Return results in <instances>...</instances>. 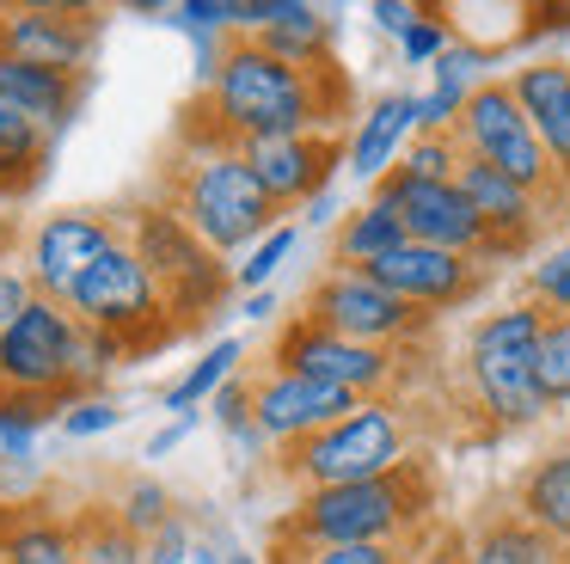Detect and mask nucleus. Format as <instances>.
Listing matches in <instances>:
<instances>
[{
    "instance_id": "obj_34",
    "label": "nucleus",
    "mask_w": 570,
    "mask_h": 564,
    "mask_svg": "<svg viewBox=\"0 0 570 564\" xmlns=\"http://www.w3.org/2000/svg\"><path fill=\"white\" fill-rule=\"evenodd\" d=\"M540 392L546 405H570V319H546L540 331Z\"/></svg>"
},
{
    "instance_id": "obj_32",
    "label": "nucleus",
    "mask_w": 570,
    "mask_h": 564,
    "mask_svg": "<svg viewBox=\"0 0 570 564\" xmlns=\"http://www.w3.org/2000/svg\"><path fill=\"white\" fill-rule=\"evenodd\" d=\"M528 301L540 307L546 319H570V240L552 245V252L528 270Z\"/></svg>"
},
{
    "instance_id": "obj_4",
    "label": "nucleus",
    "mask_w": 570,
    "mask_h": 564,
    "mask_svg": "<svg viewBox=\"0 0 570 564\" xmlns=\"http://www.w3.org/2000/svg\"><path fill=\"white\" fill-rule=\"evenodd\" d=\"M540 331H546V313L533 301H515L484 313L466 338L472 399L484 405V417L497 429H528L552 411L540 392Z\"/></svg>"
},
{
    "instance_id": "obj_43",
    "label": "nucleus",
    "mask_w": 570,
    "mask_h": 564,
    "mask_svg": "<svg viewBox=\"0 0 570 564\" xmlns=\"http://www.w3.org/2000/svg\"><path fill=\"white\" fill-rule=\"evenodd\" d=\"M190 552H197V539H190L185 515H173L166 527L148 534V564H190Z\"/></svg>"
},
{
    "instance_id": "obj_37",
    "label": "nucleus",
    "mask_w": 570,
    "mask_h": 564,
    "mask_svg": "<svg viewBox=\"0 0 570 564\" xmlns=\"http://www.w3.org/2000/svg\"><path fill=\"white\" fill-rule=\"evenodd\" d=\"M117 515H124V522L136 527L141 539H148L154 527H166V522H173V497H166V485H160V478H129V485H124V497H117Z\"/></svg>"
},
{
    "instance_id": "obj_10",
    "label": "nucleus",
    "mask_w": 570,
    "mask_h": 564,
    "mask_svg": "<svg viewBox=\"0 0 570 564\" xmlns=\"http://www.w3.org/2000/svg\"><path fill=\"white\" fill-rule=\"evenodd\" d=\"M80 319L68 301H31L13 325L0 331V392H38L68 411V356H75Z\"/></svg>"
},
{
    "instance_id": "obj_17",
    "label": "nucleus",
    "mask_w": 570,
    "mask_h": 564,
    "mask_svg": "<svg viewBox=\"0 0 570 564\" xmlns=\"http://www.w3.org/2000/svg\"><path fill=\"white\" fill-rule=\"evenodd\" d=\"M99 25L75 7H0V56L38 61L56 74H87Z\"/></svg>"
},
{
    "instance_id": "obj_13",
    "label": "nucleus",
    "mask_w": 570,
    "mask_h": 564,
    "mask_svg": "<svg viewBox=\"0 0 570 564\" xmlns=\"http://www.w3.org/2000/svg\"><path fill=\"white\" fill-rule=\"evenodd\" d=\"M362 405L368 399L332 387V380L288 375V368H264V375L252 380V417H258V429H264L271 448H295V441L344 424L350 411H362Z\"/></svg>"
},
{
    "instance_id": "obj_27",
    "label": "nucleus",
    "mask_w": 570,
    "mask_h": 564,
    "mask_svg": "<svg viewBox=\"0 0 570 564\" xmlns=\"http://www.w3.org/2000/svg\"><path fill=\"white\" fill-rule=\"evenodd\" d=\"M0 564H80V527L62 515H19L0 539Z\"/></svg>"
},
{
    "instance_id": "obj_2",
    "label": "nucleus",
    "mask_w": 570,
    "mask_h": 564,
    "mask_svg": "<svg viewBox=\"0 0 570 564\" xmlns=\"http://www.w3.org/2000/svg\"><path fill=\"white\" fill-rule=\"evenodd\" d=\"M430 509H435V478L423 460H411L393 478L301 490L295 509L271 527V546H276V564L320 546H399V539H417Z\"/></svg>"
},
{
    "instance_id": "obj_12",
    "label": "nucleus",
    "mask_w": 570,
    "mask_h": 564,
    "mask_svg": "<svg viewBox=\"0 0 570 564\" xmlns=\"http://www.w3.org/2000/svg\"><path fill=\"white\" fill-rule=\"evenodd\" d=\"M374 203H386L399 221H405V240L491 264V233H484L479 208L460 196V184H423V178L393 172V178L374 184Z\"/></svg>"
},
{
    "instance_id": "obj_41",
    "label": "nucleus",
    "mask_w": 570,
    "mask_h": 564,
    "mask_svg": "<svg viewBox=\"0 0 570 564\" xmlns=\"http://www.w3.org/2000/svg\"><path fill=\"white\" fill-rule=\"evenodd\" d=\"M178 25H185L190 37L239 31V0H185V7H178Z\"/></svg>"
},
{
    "instance_id": "obj_39",
    "label": "nucleus",
    "mask_w": 570,
    "mask_h": 564,
    "mask_svg": "<svg viewBox=\"0 0 570 564\" xmlns=\"http://www.w3.org/2000/svg\"><path fill=\"white\" fill-rule=\"evenodd\" d=\"M448 49H454V31H448V19H435V12H423V19L411 25L405 37H399V56H405V68H435Z\"/></svg>"
},
{
    "instance_id": "obj_22",
    "label": "nucleus",
    "mask_w": 570,
    "mask_h": 564,
    "mask_svg": "<svg viewBox=\"0 0 570 564\" xmlns=\"http://www.w3.org/2000/svg\"><path fill=\"white\" fill-rule=\"evenodd\" d=\"M515 515L570 552V441L552 454H540V460L515 478Z\"/></svg>"
},
{
    "instance_id": "obj_36",
    "label": "nucleus",
    "mask_w": 570,
    "mask_h": 564,
    "mask_svg": "<svg viewBox=\"0 0 570 564\" xmlns=\"http://www.w3.org/2000/svg\"><path fill=\"white\" fill-rule=\"evenodd\" d=\"M209 411H215V424H222L239 448H252V454L271 448V441H264V429H258V417H252V380H227V387L209 399Z\"/></svg>"
},
{
    "instance_id": "obj_16",
    "label": "nucleus",
    "mask_w": 570,
    "mask_h": 564,
    "mask_svg": "<svg viewBox=\"0 0 570 564\" xmlns=\"http://www.w3.org/2000/svg\"><path fill=\"white\" fill-rule=\"evenodd\" d=\"M344 154L350 147H337V135H271V142L239 147V159L276 208H307L320 191H332V172Z\"/></svg>"
},
{
    "instance_id": "obj_1",
    "label": "nucleus",
    "mask_w": 570,
    "mask_h": 564,
    "mask_svg": "<svg viewBox=\"0 0 570 564\" xmlns=\"http://www.w3.org/2000/svg\"><path fill=\"white\" fill-rule=\"evenodd\" d=\"M337 98H350V86H337V68H288L252 37H234L215 80L203 86L197 123L227 147L271 142V135H325Z\"/></svg>"
},
{
    "instance_id": "obj_5",
    "label": "nucleus",
    "mask_w": 570,
    "mask_h": 564,
    "mask_svg": "<svg viewBox=\"0 0 570 564\" xmlns=\"http://www.w3.org/2000/svg\"><path fill=\"white\" fill-rule=\"evenodd\" d=\"M399 466H411V429L399 417V405H386V399H368L344 424L283 448V473L301 478V490L368 485V478H393Z\"/></svg>"
},
{
    "instance_id": "obj_24",
    "label": "nucleus",
    "mask_w": 570,
    "mask_h": 564,
    "mask_svg": "<svg viewBox=\"0 0 570 564\" xmlns=\"http://www.w3.org/2000/svg\"><path fill=\"white\" fill-rule=\"evenodd\" d=\"M43 159H50V129L0 98V196L19 203L43 178Z\"/></svg>"
},
{
    "instance_id": "obj_11",
    "label": "nucleus",
    "mask_w": 570,
    "mask_h": 564,
    "mask_svg": "<svg viewBox=\"0 0 570 564\" xmlns=\"http://www.w3.org/2000/svg\"><path fill=\"white\" fill-rule=\"evenodd\" d=\"M271 368H288V375H307V380H332V387L356 392V399H381L399 380L393 350L350 343V338H337V331L313 325V319L283 325V338H276V350H271Z\"/></svg>"
},
{
    "instance_id": "obj_23",
    "label": "nucleus",
    "mask_w": 570,
    "mask_h": 564,
    "mask_svg": "<svg viewBox=\"0 0 570 564\" xmlns=\"http://www.w3.org/2000/svg\"><path fill=\"white\" fill-rule=\"evenodd\" d=\"M466 564H570V552L558 539H546L533 522H521L515 509L484 515L466 539Z\"/></svg>"
},
{
    "instance_id": "obj_20",
    "label": "nucleus",
    "mask_w": 570,
    "mask_h": 564,
    "mask_svg": "<svg viewBox=\"0 0 570 564\" xmlns=\"http://www.w3.org/2000/svg\"><path fill=\"white\" fill-rule=\"evenodd\" d=\"M411 142H417V93H381L356 117V135H350L344 166L356 172L362 184H381V178L399 172V159H405Z\"/></svg>"
},
{
    "instance_id": "obj_44",
    "label": "nucleus",
    "mask_w": 570,
    "mask_h": 564,
    "mask_svg": "<svg viewBox=\"0 0 570 564\" xmlns=\"http://www.w3.org/2000/svg\"><path fill=\"white\" fill-rule=\"evenodd\" d=\"M417 19H423V7H405V0H374V25H381L386 37H405Z\"/></svg>"
},
{
    "instance_id": "obj_30",
    "label": "nucleus",
    "mask_w": 570,
    "mask_h": 564,
    "mask_svg": "<svg viewBox=\"0 0 570 564\" xmlns=\"http://www.w3.org/2000/svg\"><path fill=\"white\" fill-rule=\"evenodd\" d=\"M62 417L56 399H38V392H0V454L26 466L31 448H38V429Z\"/></svg>"
},
{
    "instance_id": "obj_48",
    "label": "nucleus",
    "mask_w": 570,
    "mask_h": 564,
    "mask_svg": "<svg viewBox=\"0 0 570 564\" xmlns=\"http://www.w3.org/2000/svg\"><path fill=\"white\" fill-rule=\"evenodd\" d=\"M276 313V294L264 289V294H246V319H271Z\"/></svg>"
},
{
    "instance_id": "obj_18",
    "label": "nucleus",
    "mask_w": 570,
    "mask_h": 564,
    "mask_svg": "<svg viewBox=\"0 0 570 564\" xmlns=\"http://www.w3.org/2000/svg\"><path fill=\"white\" fill-rule=\"evenodd\" d=\"M454 184H460V196H466L472 208H479V221H484V233H491V264L497 257H521L533 245V233H540V196L533 191H521L515 178H503L497 166H484V159H460V172H454Z\"/></svg>"
},
{
    "instance_id": "obj_40",
    "label": "nucleus",
    "mask_w": 570,
    "mask_h": 564,
    "mask_svg": "<svg viewBox=\"0 0 570 564\" xmlns=\"http://www.w3.org/2000/svg\"><path fill=\"white\" fill-rule=\"evenodd\" d=\"M117 424H124V405H117V399H105V392H92V399H75V405L62 411V429H68L75 441L105 436V429H117Z\"/></svg>"
},
{
    "instance_id": "obj_6",
    "label": "nucleus",
    "mask_w": 570,
    "mask_h": 564,
    "mask_svg": "<svg viewBox=\"0 0 570 564\" xmlns=\"http://www.w3.org/2000/svg\"><path fill=\"white\" fill-rule=\"evenodd\" d=\"M129 245H136L141 264H148L154 282H160L166 313H178V319H209L215 307L227 301V289H234V270L222 264V252H209L173 203L136 208Z\"/></svg>"
},
{
    "instance_id": "obj_33",
    "label": "nucleus",
    "mask_w": 570,
    "mask_h": 564,
    "mask_svg": "<svg viewBox=\"0 0 570 564\" xmlns=\"http://www.w3.org/2000/svg\"><path fill=\"white\" fill-rule=\"evenodd\" d=\"M295 245H301V233L288 227V221H283L276 233H264V240L246 252V264H234V289H246V294H264V289H271V276L288 264V252H295Z\"/></svg>"
},
{
    "instance_id": "obj_35",
    "label": "nucleus",
    "mask_w": 570,
    "mask_h": 564,
    "mask_svg": "<svg viewBox=\"0 0 570 564\" xmlns=\"http://www.w3.org/2000/svg\"><path fill=\"white\" fill-rule=\"evenodd\" d=\"M460 142L454 135H417V142L405 147V159H399V172L405 178H423V184H454V172H460Z\"/></svg>"
},
{
    "instance_id": "obj_19",
    "label": "nucleus",
    "mask_w": 570,
    "mask_h": 564,
    "mask_svg": "<svg viewBox=\"0 0 570 564\" xmlns=\"http://www.w3.org/2000/svg\"><path fill=\"white\" fill-rule=\"evenodd\" d=\"M509 93L528 110L533 135H540L546 159L570 196V61H528V68L509 74Z\"/></svg>"
},
{
    "instance_id": "obj_46",
    "label": "nucleus",
    "mask_w": 570,
    "mask_h": 564,
    "mask_svg": "<svg viewBox=\"0 0 570 564\" xmlns=\"http://www.w3.org/2000/svg\"><path fill=\"white\" fill-rule=\"evenodd\" d=\"M19 203H7V196H0V257L13 252V240H19V215H13Z\"/></svg>"
},
{
    "instance_id": "obj_9",
    "label": "nucleus",
    "mask_w": 570,
    "mask_h": 564,
    "mask_svg": "<svg viewBox=\"0 0 570 564\" xmlns=\"http://www.w3.org/2000/svg\"><path fill=\"white\" fill-rule=\"evenodd\" d=\"M301 319H313V325L337 331L350 343H374V350H399V343H417L430 331V313L405 307L368 270H325L307 289V313Z\"/></svg>"
},
{
    "instance_id": "obj_29",
    "label": "nucleus",
    "mask_w": 570,
    "mask_h": 564,
    "mask_svg": "<svg viewBox=\"0 0 570 564\" xmlns=\"http://www.w3.org/2000/svg\"><path fill=\"white\" fill-rule=\"evenodd\" d=\"M124 356H129L124 338L80 325V331H75V356H68V405H75V399H92V392H99L105 380L124 368Z\"/></svg>"
},
{
    "instance_id": "obj_7",
    "label": "nucleus",
    "mask_w": 570,
    "mask_h": 564,
    "mask_svg": "<svg viewBox=\"0 0 570 564\" xmlns=\"http://www.w3.org/2000/svg\"><path fill=\"white\" fill-rule=\"evenodd\" d=\"M454 142H460V154L497 166L503 178H515L521 191L540 196V203H570L564 184H558V172H552V159H546V147H540V135H533L528 110L515 105V93H509V80H484L479 93L466 98Z\"/></svg>"
},
{
    "instance_id": "obj_15",
    "label": "nucleus",
    "mask_w": 570,
    "mask_h": 564,
    "mask_svg": "<svg viewBox=\"0 0 570 564\" xmlns=\"http://www.w3.org/2000/svg\"><path fill=\"white\" fill-rule=\"evenodd\" d=\"M368 276L381 289H393L405 307L417 313H448V307H466L472 294L484 289V264L479 257H460V252H435V245L405 240L399 252H386L381 264H368Z\"/></svg>"
},
{
    "instance_id": "obj_25",
    "label": "nucleus",
    "mask_w": 570,
    "mask_h": 564,
    "mask_svg": "<svg viewBox=\"0 0 570 564\" xmlns=\"http://www.w3.org/2000/svg\"><path fill=\"white\" fill-rule=\"evenodd\" d=\"M405 245V221L393 215L386 203H362V208H350L344 215V227H337V240H332V270H368V264H381L386 252H399Z\"/></svg>"
},
{
    "instance_id": "obj_21",
    "label": "nucleus",
    "mask_w": 570,
    "mask_h": 564,
    "mask_svg": "<svg viewBox=\"0 0 570 564\" xmlns=\"http://www.w3.org/2000/svg\"><path fill=\"white\" fill-rule=\"evenodd\" d=\"M0 98L19 105L26 117H38L56 135L80 110V98H87V74H56V68H38V61L0 56Z\"/></svg>"
},
{
    "instance_id": "obj_14",
    "label": "nucleus",
    "mask_w": 570,
    "mask_h": 564,
    "mask_svg": "<svg viewBox=\"0 0 570 564\" xmlns=\"http://www.w3.org/2000/svg\"><path fill=\"white\" fill-rule=\"evenodd\" d=\"M111 245H124L111 215H92V208H62V215H43L31 227V245H26V270L38 282L43 301H68L75 282L99 264Z\"/></svg>"
},
{
    "instance_id": "obj_38",
    "label": "nucleus",
    "mask_w": 570,
    "mask_h": 564,
    "mask_svg": "<svg viewBox=\"0 0 570 564\" xmlns=\"http://www.w3.org/2000/svg\"><path fill=\"white\" fill-rule=\"evenodd\" d=\"M283 564H417V539H399V546H320V552H295Z\"/></svg>"
},
{
    "instance_id": "obj_47",
    "label": "nucleus",
    "mask_w": 570,
    "mask_h": 564,
    "mask_svg": "<svg viewBox=\"0 0 570 564\" xmlns=\"http://www.w3.org/2000/svg\"><path fill=\"white\" fill-rule=\"evenodd\" d=\"M332 215H337V191H320V196L307 203V227H325Z\"/></svg>"
},
{
    "instance_id": "obj_8",
    "label": "nucleus",
    "mask_w": 570,
    "mask_h": 564,
    "mask_svg": "<svg viewBox=\"0 0 570 564\" xmlns=\"http://www.w3.org/2000/svg\"><path fill=\"white\" fill-rule=\"evenodd\" d=\"M68 313L80 319V325L92 331H111V338H124L129 350H141V343H160L166 331L160 313H166V294L160 282H154V270L141 264L136 245H111V252L99 257V264L87 270V276L75 282V294H68Z\"/></svg>"
},
{
    "instance_id": "obj_45",
    "label": "nucleus",
    "mask_w": 570,
    "mask_h": 564,
    "mask_svg": "<svg viewBox=\"0 0 570 564\" xmlns=\"http://www.w3.org/2000/svg\"><path fill=\"white\" fill-rule=\"evenodd\" d=\"M190 429H197V411H190V417H178V424H166V429H154V436H148V460H160V454H173L178 441L190 436Z\"/></svg>"
},
{
    "instance_id": "obj_31",
    "label": "nucleus",
    "mask_w": 570,
    "mask_h": 564,
    "mask_svg": "<svg viewBox=\"0 0 570 564\" xmlns=\"http://www.w3.org/2000/svg\"><path fill=\"white\" fill-rule=\"evenodd\" d=\"M80 527V564H148V539L124 515H87Z\"/></svg>"
},
{
    "instance_id": "obj_26",
    "label": "nucleus",
    "mask_w": 570,
    "mask_h": 564,
    "mask_svg": "<svg viewBox=\"0 0 570 564\" xmlns=\"http://www.w3.org/2000/svg\"><path fill=\"white\" fill-rule=\"evenodd\" d=\"M332 37H337V25L325 19L320 7H307V0H295L288 7V19H276L264 37H252L258 49H271L276 61H288V68H307V74H320V68H332Z\"/></svg>"
},
{
    "instance_id": "obj_3",
    "label": "nucleus",
    "mask_w": 570,
    "mask_h": 564,
    "mask_svg": "<svg viewBox=\"0 0 570 564\" xmlns=\"http://www.w3.org/2000/svg\"><path fill=\"white\" fill-rule=\"evenodd\" d=\"M197 135L209 142V154L197 159H178L173 172H166V191H173V208L190 221V233H197L209 252H239V245H258L264 233L283 227V208L264 196V184L252 178V166L239 159V147L215 142L209 129L197 123Z\"/></svg>"
},
{
    "instance_id": "obj_49",
    "label": "nucleus",
    "mask_w": 570,
    "mask_h": 564,
    "mask_svg": "<svg viewBox=\"0 0 570 564\" xmlns=\"http://www.w3.org/2000/svg\"><path fill=\"white\" fill-rule=\"evenodd\" d=\"M227 564H258V558H252V552H239V558H227Z\"/></svg>"
},
{
    "instance_id": "obj_28",
    "label": "nucleus",
    "mask_w": 570,
    "mask_h": 564,
    "mask_svg": "<svg viewBox=\"0 0 570 564\" xmlns=\"http://www.w3.org/2000/svg\"><path fill=\"white\" fill-rule=\"evenodd\" d=\"M239 356H246V343L239 338H215L209 350L197 356V362L185 368V375L173 380V387H166V411H178V417H190L197 411V405H209L215 392L227 387V380H234V368H239Z\"/></svg>"
},
{
    "instance_id": "obj_42",
    "label": "nucleus",
    "mask_w": 570,
    "mask_h": 564,
    "mask_svg": "<svg viewBox=\"0 0 570 564\" xmlns=\"http://www.w3.org/2000/svg\"><path fill=\"white\" fill-rule=\"evenodd\" d=\"M38 301V282H31L26 264H13V257H0V331L13 325L26 307Z\"/></svg>"
}]
</instances>
